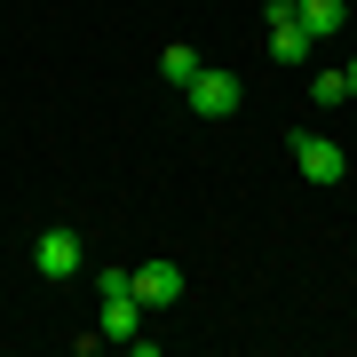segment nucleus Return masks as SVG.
Listing matches in <instances>:
<instances>
[{
	"label": "nucleus",
	"instance_id": "1",
	"mask_svg": "<svg viewBox=\"0 0 357 357\" xmlns=\"http://www.w3.org/2000/svg\"><path fill=\"white\" fill-rule=\"evenodd\" d=\"M32 270L40 278H79L88 270V246H79V230H64V222H48V230H32Z\"/></svg>",
	"mask_w": 357,
	"mask_h": 357
},
{
	"label": "nucleus",
	"instance_id": "2",
	"mask_svg": "<svg viewBox=\"0 0 357 357\" xmlns=\"http://www.w3.org/2000/svg\"><path fill=\"white\" fill-rule=\"evenodd\" d=\"M262 24H270V56H278L286 72H302L310 56H318V40L294 24V0H270V8H262Z\"/></svg>",
	"mask_w": 357,
	"mask_h": 357
},
{
	"label": "nucleus",
	"instance_id": "3",
	"mask_svg": "<svg viewBox=\"0 0 357 357\" xmlns=\"http://www.w3.org/2000/svg\"><path fill=\"white\" fill-rule=\"evenodd\" d=\"M294 167H302L310 183H326V191H333V183L349 175V151H342V143H333V135H318V128H302V135H294Z\"/></svg>",
	"mask_w": 357,
	"mask_h": 357
},
{
	"label": "nucleus",
	"instance_id": "4",
	"mask_svg": "<svg viewBox=\"0 0 357 357\" xmlns=\"http://www.w3.org/2000/svg\"><path fill=\"white\" fill-rule=\"evenodd\" d=\"M183 96H191V112H199V119H230L246 88H238V72H215V64H199V79H191Z\"/></svg>",
	"mask_w": 357,
	"mask_h": 357
},
{
	"label": "nucleus",
	"instance_id": "5",
	"mask_svg": "<svg viewBox=\"0 0 357 357\" xmlns=\"http://www.w3.org/2000/svg\"><path fill=\"white\" fill-rule=\"evenodd\" d=\"M135 302L143 310H175L183 302V262H143L135 270Z\"/></svg>",
	"mask_w": 357,
	"mask_h": 357
},
{
	"label": "nucleus",
	"instance_id": "6",
	"mask_svg": "<svg viewBox=\"0 0 357 357\" xmlns=\"http://www.w3.org/2000/svg\"><path fill=\"white\" fill-rule=\"evenodd\" d=\"M294 24L310 40H333V32H349V0H294Z\"/></svg>",
	"mask_w": 357,
	"mask_h": 357
},
{
	"label": "nucleus",
	"instance_id": "7",
	"mask_svg": "<svg viewBox=\"0 0 357 357\" xmlns=\"http://www.w3.org/2000/svg\"><path fill=\"white\" fill-rule=\"evenodd\" d=\"M96 326H103V342H135L143 333V302L135 294H112V302H96Z\"/></svg>",
	"mask_w": 357,
	"mask_h": 357
},
{
	"label": "nucleus",
	"instance_id": "8",
	"mask_svg": "<svg viewBox=\"0 0 357 357\" xmlns=\"http://www.w3.org/2000/svg\"><path fill=\"white\" fill-rule=\"evenodd\" d=\"M159 79H175V88H191V79H199V56L183 48V40H167V48H159Z\"/></svg>",
	"mask_w": 357,
	"mask_h": 357
},
{
	"label": "nucleus",
	"instance_id": "9",
	"mask_svg": "<svg viewBox=\"0 0 357 357\" xmlns=\"http://www.w3.org/2000/svg\"><path fill=\"white\" fill-rule=\"evenodd\" d=\"M310 96H318V112H333V103H349V79L342 72H310Z\"/></svg>",
	"mask_w": 357,
	"mask_h": 357
},
{
	"label": "nucleus",
	"instance_id": "10",
	"mask_svg": "<svg viewBox=\"0 0 357 357\" xmlns=\"http://www.w3.org/2000/svg\"><path fill=\"white\" fill-rule=\"evenodd\" d=\"M112 294H135V270H96V302H112Z\"/></svg>",
	"mask_w": 357,
	"mask_h": 357
},
{
	"label": "nucleus",
	"instance_id": "11",
	"mask_svg": "<svg viewBox=\"0 0 357 357\" xmlns=\"http://www.w3.org/2000/svg\"><path fill=\"white\" fill-rule=\"evenodd\" d=\"M342 79H349V96H357V64H349V72H342Z\"/></svg>",
	"mask_w": 357,
	"mask_h": 357
}]
</instances>
